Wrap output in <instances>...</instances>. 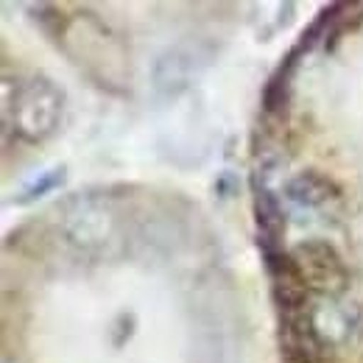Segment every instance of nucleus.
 <instances>
[{
    "label": "nucleus",
    "instance_id": "1",
    "mask_svg": "<svg viewBox=\"0 0 363 363\" xmlns=\"http://www.w3.org/2000/svg\"><path fill=\"white\" fill-rule=\"evenodd\" d=\"M62 115V92L48 79L28 82L14 98V129L26 140L37 143L56 129Z\"/></svg>",
    "mask_w": 363,
    "mask_h": 363
},
{
    "label": "nucleus",
    "instance_id": "2",
    "mask_svg": "<svg viewBox=\"0 0 363 363\" xmlns=\"http://www.w3.org/2000/svg\"><path fill=\"white\" fill-rule=\"evenodd\" d=\"M291 257L311 291L341 294L350 282V274H347L341 255L327 240H302L291 249Z\"/></svg>",
    "mask_w": 363,
    "mask_h": 363
},
{
    "label": "nucleus",
    "instance_id": "3",
    "mask_svg": "<svg viewBox=\"0 0 363 363\" xmlns=\"http://www.w3.org/2000/svg\"><path fill=\"white\" fill-rule=\"evenodd\" d=\"M282 355L288 363H313L318 355V338L313 330V318L308 311L299 313H282Z\"/></svg>",
    "mask_w": 363,
    "mask_h": 363
},
{
    "label": "nucleus",
    "instance_id": "4",
    "mask_svg": "<svg viewBox=\"0 0 363 363\" xmlns=\"http://www.w3.org/2000/svg\"><path fill=\"white\" fill-rule=\"evenodd\" d=\"M255 218H257V240L263 255L282 249V235H285V216L269 190H257L255 196Z\"/></svg>",
    "mask_w": 363,
    "mask_h": 363
},
{
    "label": "nucleus",
    "instance_id": "5",
    "mask_svg": "<svg viewBox=\"0 0 363 363\" xmlns=\"http://www.w3.org/2000/svg\"><path fill=\"white\" fill-rule=\"evenodd\" d=\"M338 196V187L335 182L318 171H305L299 174L296 179H291L288 184V199L302 204V207H318V204H327L330 199Z\"/></svg>",
    "mask_w": 363,
    "mask_h": 363
},
{
    "label": "nucleus",
    "instance_id": "6",
    "mask_svg": "<svg viewBox=\"0 0 363 363\" xmlns=\"http://www.w3.org/2000/svg\"><path fill=\"white\" fill-rule=\"evenodd\" d=\"M294 65H296V50L285 56V62L277 67V73L272 76L266 95H263V104L269 112H279L288 101V87H291V73H294Z\"/></svg>",
    "mask_w": 363,
    "mask_h": 363
},
{
    "label": "nucleus",
    "instance_id": "7",
    "mask_svg": "<svg viewBox=\"0 0 363 363\" xmlns=\"http://www.w3.org/2000/svg\"><path fill=\"white\" fill-rule=\"evenodd\" d=\"M62 179H65V171H62V168H53V171H48L45 177H40V179L34 182V184H28V187L23 190L26 196H23V199H17V201H20V204H26V201H34V199L45 196L48 190H53V187H56V184H59Z\"/></svg>",
    "mask_w": 363,
    "mask_h": 363
}]
</instances>
